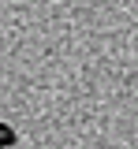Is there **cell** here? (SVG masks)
Masks as SVG:
<instances>
[{"instance_id": "cell-1", "label": "cell", "mask_w": 138, "mask_h": 149, "mask_svg": "<svg viewBox=\"0 0 138 149\" xmlns=\"http://www.w3.org/2000/svg\"><path fill=\"white\" fill-rule=\"evenodd\" d=\"M11 142H15V134H11V127H4V123H0V146H11Z\"/></svg>"}]
</instances>
